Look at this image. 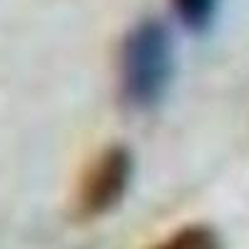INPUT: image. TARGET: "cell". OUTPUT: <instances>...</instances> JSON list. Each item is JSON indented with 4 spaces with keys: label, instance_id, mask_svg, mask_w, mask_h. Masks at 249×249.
<instances>
[{
    "label": "cell",
    "instance_id": "6da1fadb",
    "mask_svg": "<svg viewBox=\"0 0 249 249\" xmlns=\"http://www.w3.org/2000/svg\"><path fill=\"white\" fill-rule=\"evenodd\" d=\"M175 45L160 20L137 23L120 45L117 80L124 107L135 112L150 110L162 100L172 82Z\"/></svg>",
    "mask_w": 249,
    "mask_h": 249
},
{
    "label": "cell",
    "instance_id": "7a4b0ae2",
    "mask_svg": "<svg viewBox=\"0 0 249 249\" xmlns=\"http://www.w3.org/2000/svg\"><path fill=\"white\" fill-rule=\"evenodd\" d=\"M132 175L135 160L124 144H110V147L100 150L88 162L85 172L80 175L72 214L82 222H92L110 214L127 195Z\"/></svg>",
    "mask_w": 249,
    "mask_h": 249
},
{
    "label": "cell",
    "instance_id": "3957f363",
    "mask_svg": "<svg viewBox=\"0 0 249 249\" xmlns=\"http://www.w3.org/2000/svg\"><path fill=\"white\" fill-rule=\"evenodd\" d=\"M147 249H222V239L210 224H187Z\"/></svg>",
    "mask_w": 249,
    "mask_h": 249
},
{
    "label": "cell",
    "instance_id": "277c9868",
    "mask_svg": "<svg viewBox=\"0 0 249 249\" xmlns=\"http://www.w3.org/2000/svg\"><path fill=\"white\" fill-rule=\"evenodd\" d=\"M217 5L219 0H172L175 15L192 33H202L212 25V20L217 15Z\"/></svg>",
    "mask_w": 249,
    "mask_h": 249
}]
</instances>
